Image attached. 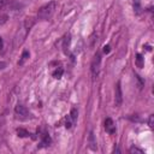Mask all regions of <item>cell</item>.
<instances>
[{
    "label": "cell",
    "instance_id": "1",
    "mask_svg": "<svg viewBox=\"0 0 154 154\" xmlns=\"http://www.w3.org/2000/svg\"><path fill=\"white\" fill-rule=\"evenodd\" d=\"M55 7H57L55 1H49L48 4H46V5H43V6L40 7L38 12H37V17L40 19H42V20L49 19L53 16V13H54Z\"/></svg>",
    "mask_w": 154,
    "mask_h": 154
},
{
    "label": "cell",
    "instance_id": "2",
    "mask_svg": "<svg viewBox=\"0 0 154 154\" xmlns=\"http://www.w3.org/2000/svg\"><path fill=\"white\" fill-rule=\"evenodd\" d=\"M100 63H101V55L100 53H96L93 58V61H91V66H90V70H91V75L93 77H96L99 75V70H100Z\"/></svg>",
    "mask_w": 154,
    "mask_h": 154
},
{
    "label": "cell",
    "instance_id": "3",
    "mask_svg": "<svg viewBox=\"0 0 154 154\" xmlns=\"http://www.w3.org/2000/svg\"><path fill=\"white\" fill-rule=\"evenodd\" d=\"M114 102L116 106H120L123 102V94H122V87H120V82H117L116 85V93H114Z\"/></svg>",
    "mask_w": 154,
    "mask_h": 154
},
{
    "label": "cell",
    "instance_id": "4",
    "mask_svg": "<svg viewBox=\"0 0 154 154\" xmlns=\"http://www.w3.org/2000/svg\"><path fill=\"white\" fill-rule=\"evenodd\" d=\"M14 113H16V116H17L18 118H20V119L29 117V111H28L24 106H22V105H17V106H16Z\"/></svg>",
    "mask_w": 154,
    "mask_h": 154
},
{
    "label": "cell",
    "instance_id": "5",
    "mask_svg": "<svg viewBox=\"0 0 154 154\" xmlns=\"http://www.w3.org/2000/svg\"><path fill=\"white\" fill-rule=\"evenodd\" d=\"M105 129L108 134H114L116 132V125L111 118H106L105 120Z\"/></svg>",
    "mask_w": 154,
    "mask_h": 154
},
{
    "label": "cell",
    "instance_id": "6",
    "mask_svg": "<svg viewBox=\"0 0 154 154\" xmlns=\"http://www.w3.org/2000/svg\"><path fill=\"white\" fill-rule=\"evenodd\" d=\"M34 24H35V18H34V17H28V18H25V20H24L23 26L29 31V30L32 28Z\"/></svg>",
    "mask_w": 154,
    "mask_h": 154
},
{
    "label": "cell",
    "instance_id": "7",
    "mask_svg": "<svg viewBox=\"0 0 154 154\" xmlns=\"http://www.w3.org/2000/svg\"><path fill=\"white\" fill-rule=\"evenodd\" d=\"M135 64H136V66H137V67H140V69H142V67H143V65H144V59H143V57H142L141 54H137V55H136Z\"/></svg>",
    "mask_w": 154,
    "mask_h": 154
},
{
    "label": "cell",
    "instance_id": "8",
    "mask_svg": "<svg viewBox=\"0 0 154 154\" xmlns=\"http://www.w3.org/2000/svg\"><path fill=\"white\" fill-rule=\"evenodd\" d=\"M63 73H64V70H63V67H57V69H55V70L52 72V76H53L54 78L59 79V78H61Z\"/></svg>",
    "mask_w": 154,
    "mask_h": 154
},
{
    "label": "cell",
    "instance_id": "9",
    "mask_svg": "<svg viewBox=\"0 0 154 154\" xmlns=\"http://www.w3.org/2000/svg\"><path fill=\"white\" fill-rule=\"evenodd\" d=\"M28 59H29V52H28V51H23L22 57H20V59H19V61H18V65H24V63H25Z\"/></svg>",
    "mask_w": 154,
    "mask_h": 154
},
{
    "label": "cell",
    "instance_id": "10",
    "mask_svg": "<svg viewBox=\"0 0 154 154\" xmlns=\"http://www.w3.org/2000/svg\"><path fill=\"white\" fill-rule=\"evenodd\" d=\"M17 134H18V136L19 137H28L30 134L25 130V129H23V128H19V129H17Z\"/></svg>",
    "mask_w": 154,
    "mask_h": 154
},
{
    "label": "cell",
    "instance_id": "11",
    "mask_svg": "<svg viewBox=\"0 0 154 154\" xmlns=\"http://www.w3.org/2000/svg\"><path fill=\"white\" fill-rule=\"evenodd\" d=\"M69 116L71 117V119H72V120H73V123H75V122L77 120V117H78V111H77L76 108H72Z\"/></svg>",
    "mask_w": 154,
    "mask_h": 154
},
{
    "label": "cell",
    "instance_id": "12",
    "mask_svg": "<svg viewBox=\"0 0 154 154\" xmlns=\"http://www.w3.org/2000/svg\"><path fill=\"white\" fill-rule=\"evenodd\" d=\"M89 140H90V148H91L93 150H95V149H96V142L94 141V135H93V132H90Z\"/></svg>",
    "mask_w": 154,
    "mask_h": 154
},
{
    "label": "cell",
    "instance_id": "13",
    "mask_svg": "<svg viewBox=\"0 0 154 154\" xmlns=\"http://www.w3.org/2000/svg\"><path fill=\"white\" fill-rule=\"evenodd\" d=\"M72 125H73V120L71 119L70 116H67V117H66V120H65V126H66L67 129H70Z\"/></svg>",
    "mask_w": 154,
    "mask_h": 154
},
{
    "label": "cell",
    "instance_id": "14",
    "mask_svg": "<svg viewBox=\"0 0 154 154\" xmlns=\"http://www.w3.org/2000/svg\"><path fill=\"white\" fill-rule=\"evenodd\" d=\"M7 19H8V16L6 13H0V25L5 24L7 22Z\"/></svg>",
    "mask_w": 154,
    "mask_h": 154
},
{
    "label": "cell",
    "instance_id": "15",
    "mask_svg": "<svg viewBox=\"0 0 154 154\" xmlns=\"http://www.w3.org/2000/svg\"><path fill=\"white\" fill-rule=\"evenodd\" d=\"M134 8L136 12H140L141 10V0H134Z\"/></svg>",
    "mask_w": 154,
    "mask_h": 154
},
{
    "label": "cell",
    "instance_id": "16",
    "mask_svg": "<svg viewBox=\"0 0 154 154\" xmlns=\"http://www.w3.org/2000/svg\"><path fill=\"white\" fill-rule=\"evenodd\" d=\"M130 153H137V154H143V150L137 148V147H131L130 148Z\"/></svg>",
    "mask_w": 154,
    "mask_h": 154
},
{
    "label": "cell",
    "instance_id": "17",
    "mask_svg": "<svg viewBox=\"0 0 154 154\" xmlns=\"http://www.w3.org/2000/svg\"><path fill=\"white\" fill-rule=\"evenodd\" d=\"M7 1H8V0H0V10H2V8L6 6Z\"/></svg>",
    "mask_w": 154,
    "mask_h": 154
},
{
    "label": "cell",
    "instance_id": "18",
    "mask_svg": "<svg viewBox=\"0 0 154 154\" xmlns=\"http://www.w3.org/2000/svg\"><path fill=\"white\" fill-rule=\"evenodd\" d=\"M6 66H7V64H6L5 61H0V71H1V70H4Z\"/></svg>",
    "mask_w": 154,
    "mask_h": 154
},
{
    "label": "cell",
    "instance_id": "19",
    "mask_svg": "<svg viewBox=\"0 0 154 154\" xmlns=\"http://www.w3.org/2000/svg\"><path fill=\"white\" fill-rule=\"evenodd\" d=\"M153 118H154V116H150V117H149V120H148V124H149L150 128L153 126Z\"/></svg>",
    "mask_w": 154,
    "mask_h": 154
},
{
    "label": "cell",
    "instance_id": "20",
    "mask_svg": "<svg viewBox=\"0 0 154 154\" xmlns=\"http://www.w3.org/2000/svg\"><path fill=\"white\" fill-rule=\"evenodd\" d=\"M103 53H106V54L109 53V46H105L103 47Z\"/></svg>",
    "mask_w": 154,
    "mask_h": 154
},
{
    "label": "cell",
    "instance_id": "21",
    "mask_svg": "<svg viewBox=\"0 0 154 154\" xmlns=\"http://www.w3.org/2000/svg\"><path fill=\"white\" fill-rule=\"evenodd\" d=\"M2 47H4V42H2V38L0 37V52L2 51Z\"/></svg>",
    "mask_w": 154,
    "mask_h": 154
}]
</instances>
